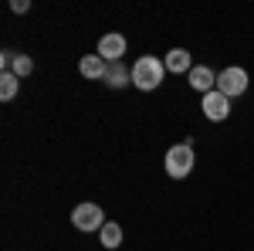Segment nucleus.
<instances>
[{
	"mask_svg": "<svg viewBox=\"0 0 254 251\" xmlns=\"http://www.w3.org/2000/svg\"><path fill=\"white\" fill-rule=\"evenodd\" d=\"M190 85H193L200 95H207V92H214L217 88V72L210 68V65H193V72H190Z\"/></svg>",
	"mask_w": 254,
	"mask_h": 251,
	"instance_id": "nucleus-7",
	"label": "nucleus"
},
{
	"mask_svg": "<svg viewBox=\"0 0 254 251\" xmlns=\"http://www.w3.org/2000/svg\"><path fill=\"white\" fill-rule=\"evenodd\" d=\"M163 75H166V65L153 55H142V58L132 61V85L139 92H153L163 85Z\"/></svg>",
	"mask_w": 254,
	"mask_h": 251,
	"instance_id": "nucleus-1",
	"label": "nucleus"
},
{
	"mask_svg": "<svg viewBox=\"0 0 254 251\" xmlns=\"http://www.w3.org/2000/svg\"><path fill=\"white\" fill-rule=\"evenodd\" d=\"M109 88H126L129 82H132V68H126L122 61H112L109 65V72H105V78H102Z\"/></svg>",
	"mask_w": 254,
	"mask_h": 251,
	"instance_id": "nucleus-10",
	"label": "nucleus"
},
{
	"mask_svg": "<svg viewBox=\"0 0 254 251\" xmlns=\"http://www.w3.org/2000/svg\"><path fill=\"white\" fill-rule=\"evenodd\" d=\"M10 10L14 14H27L31 10V0H10Z\"/></svg>",
	"mask_w": 254,
	"mask_h": 251,
	"instance_id": "nucleus-14",
	"label": "nucleus"
},
{
	"mask_svg": "<svg viewBox=\"0 0 254 251\" xmlns=\"http://www.w3.org/2000/svg\"><path fill=\"white\" fill-rule=\"evenodd\" d=\"M248 85H251V78H248V72L244 68H237V65H231V68H224V72H217V92L227 98H237L248 92Z\"/></svg>",
	"mask_w": 254,
	"mask_h": 251,
	"instance_id": "nucleus-3",
	"label": "nucleus"
},
{
	"mask_svg": "<svg viewBox=\"0 0 254 251\" xmlns=\"http://www.w3.org/2000/svg\"><path fill=\"white\" fill-rule=\"evenodd\" d=\"M78 72H81V78H88V82H102L105 72H109V61H102L98 55H85V58L78 61Z\"/></svg>",
	"mask_w": 254,
	"mask_h": 251,
	"instance_id": "nucleus-9",
	"label": "nucleus"
},
{
	"mask_svg": "<svg viewBox=\"0 0 254 251\" xmlns=\"http://www.w3.org/2000/svg\"><path fill=\"white\" fill-rule=\"evenodd\" d=\"M10 72H14L17 78H27L31 72H34V58H31V55H17L14 65H10Z\"/></svg>",
	"mask_w": 254,
	"mask_h": 251,
	"instance_id": "nucleus-13",
	"label": "nucleus"
},
{
	"mask_svg": "<svg viewBox=\"0 0 254 251\" xmlns=\"http://www.w3.org/2000/svg\"><path fill=\"white\" fill-rule=\"evenodd\" d=\"M126 48H129V44H126V38H122L119 31H112V34H102V38H98V58L109 61V65H112V61H122Z\"/></svg>",
	"mask_w": 254,
	"mask_h": 251,
	"instance_id": "nucleus-6",
	"label": "nucleus"
},
{
	"mask_svg": "<svg viewBox=\"0 0 254 251\" xmlns=\"http://www.w3.org/2000/svg\"><path fill=\"white\" fill-rule=\"evenodd\" d=\"M196 167V156H193V143L190 139H183V143H176L170 146V153H166V173L173 176V180H183V176H190Z\"/></svg>",
	"mask_w": 254,
	"mask_h": 251,
	"instance_id": "nucleus-2",
	"label": "nucleus"
},
{
	"mask_svg": "<svg viewBox=\"0 0 254 251\" xmlns=\"http://www.w3.org/2000/svg\"><path fill=\"white\" fill-rule=\"evenodd\" d=\"M200 109H203V116L210 119V122H224V119L231 116V98L220 95V92H207L203 95V102H200Z\"/></svg>",
	"mask_w": 254,
	"mask_h": 251,
	"instance_id": "nucleus-5",
	"label": "nucleus"
},
{
	"mask_svg": "<svg viewBox=\"0 0 254 251\" xmlns=\"http://www.w3.org/2000/svg\"><path fill=\"white\" fill-rule=\"evenodd\" d=\"M71 224L78 228V231H102L105 228V214L98 204H75V211H71Z\"/></svg>",
	"mask_w": 254,
	"mask_h": 251,
	"instance_id": "nucleus-4",
	"label": "nucleus"
},
{
	"mask_svg": "<svg viewBox=\"0 0 254 251\" xmlns=\"http://www.w3.org/2000/svg\"><path fill=\"white\" fill-rule=\"evenodd\" d=\"M17 88H20V78L14 72H0V98L3 102H10V98L17 95Z\"/></svg>",
	"mask_w": 254,
	"mask_h": 251,
	"instance_id": "nucleus-12",
	"label": "nucleus"
},
{
	"mask_svg": "<svg viewBox=\"0 0 254 251\" xmlns=\"http://www.w3.org/2000/svg\"><path fill=\"white\" fill-rule=\"evenodd\" d=\"M163 65H166V72H173V75H183V72L190 75V72H193V58H190L187 48H173V51H166Z\"/></svg>",
	"mask_w": 254,
	"mask_h": 251,
	"instance_id": "nucleus-8",
	"label": "nucleus"
},
{
	"mask_svg": "<svg viewBox=\"0 0 254 251\" xmlns=\"http://www.w3.org/2000/svg\"><path fill=\"white\" fill-rule=\"evenodd\" d=\"M98 238H102V248L116 251L119 245H122V228H119L116 221H105V228L98 231Z\"/></svg>",
	"mask_w": 254,
	"mask_h": 251,
	"instance_id": "nucleus-11",
	"label": "nucleus"
}]
</instances>
